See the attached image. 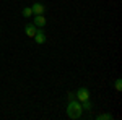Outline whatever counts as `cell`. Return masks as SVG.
Instances as JSON below:
<instances>
[{
	"label": "cell",
	"instance_id": "obj_1",
	"mask_svg": "<svg viewBox=\"0 0 122 120\" xmlns=\"http://www.w3.org/2000/svg\"><path fill=\"white\" fill-rule=\"evenodd\" d=\"M81 114H83V107H81V104L78 101H68V106H67V115H68V119H80L81 117Z\"/></svg>",
	"mask_w": 122,
	"mask_h": 120
},
{
	"label": "cell",
	"instance_id": "obj_2",
	"mask_svg": "<svg viewBox=\"0 0 122 120\" xmlns=\"http://www.w3.org/2000/svg\"><path fill=\"white\" fill-rule=\"evenodd\" d=\"M75 97L80 102H83V101H86V99H90V91H88L86 88H80V89L75 92Z\"/></svg>",
	"mask_w": 122,
	"mask_h": 120
},
{
	"label": "cell",
	"instance_id": "obj_3",
	"mask_svg": "<svg viewBox=\"0 0 122 120\" xmlns=\"http://www.w3.org/2000/svg\"><path fill=\"white\" fill-rule=\"evenodd\" d=\"M31 11H33V15H44V11H46V5H42L41 2H36V3L31 7Z\"/></svg>",
	"mask_w": 122,
	"mask_h": 120
},
{
	"label": "cell",
	"instance_id": "obj_4",
	"mask_svg": "<svg viewBox=\"0 0 122 120\" xmlns=\"http://www.w3.org/2000/svg\"><path fill=\"white\" fill-rule=\"evenodd\" d=\"M46 23H47V19L44 18V15H36L33 24H34L36 28H44V26H46Z\"/></svg>",
	"mask_w": 122,
	"mask_h": 120
},
{
	"label": "cell",
	"instance_id": "obj_5",
	"mask_svg": "<svg viewBox=\"0 0 122 120\" xmlns=\"http://www.w3.org/2000/svg\"><path fill=\"white\" fill-rule=\"evenodd\" d=\"M46 34H44V31L42 29H36V34H34V41H36V44H44L46 42Z\"/></svg>",
	"mask_w": 122,
	"mask_h": 120
},
{
	"label": "cell",
	"instance_id": "obj_6",
	"mask_svg": "<svg viewBox=\"0 0 122 120\" xmlns=\"http://www.w3.org/2000/svg\"><path fill=\"white\" fill-rule=\"evenodd\" d=\"M25 33H26L28 37H34V34H36V26H34L33 23H28V24L25 26Z\"/></svg>",
	"mask_w": 122,
	"mask_h": 120
},
{
	"label": "cell",
	"instance_id": "obj_7",
	"mask_svg": "<svg viewBox=\"0 0 122 120\" xmlns=\"http://www.w3.org/2000/svg\"><path fill=\"white\" fill-rule=\"evenodd\" d=\"M96 120H112V114H99L96 115Z\"/></svg>",
	"mask_w": 122,
	"mask_h": 120
},
{
	"label": "cell",
	"instance_id": "obj_8",
	"mask_svg": "<svg viewBox=\"0 0 122 120\" xmlns=\"http://www.w3.org/2000/svg\"><path fill=\"white\" fill-rule=\"evenodd\" d=\"M21 13H23V16H25V18H29V16L33 15V11H31V7H25V8L21 10Z\"/></svg>",
	"mask_w": 122,
	"mask_h": 120
},
{
	"label": "cell",
	"instance_id": "obj_9",
	"mask_svg": "<svg viewBox=\"0 0 122 120\" xmlns=\"http://www.w3.org/2000/svg\"><path fill=\"white\" fill-rule=\"evenodd\" d=\"M81 107H83V109H86V110H90V109L93 107V104H91V101H90V99H86V101H83Z\"/></svg>",
	"mask_w": 122,
	"mask_h": 120
},
{
	"label": "cell",
	"instance_id": "obj_10",
	"mask_svg": "<svg viewBox=\"0 0 122 120\" xmlns=\"http://www.w3.org/2000/svg\"><path fill=\"white\" fill-rule=\"evenodd\" d=\"M114 88H116L117 91H122V80L121 78H117V80L114 81Z\"/></svg>",
	"mask_w": 122,
	"mask_h": 120
},
{
	"label": "cell",
	"instance_id": "obj_11",
	"mask_svg": "<svg viewBox=\"0 0 122 120\" xmlns=\"http://www.w3.org/2000/svg\"><path fill=\"white\" fill-rule=\"evenodd\" d=\"M75 99V94L73 92H68V101H73Z\"/></svg>",
	"mask_w": 122,
	"mask_h": 120
}]
</instances>
